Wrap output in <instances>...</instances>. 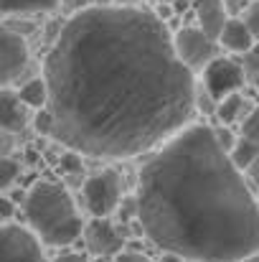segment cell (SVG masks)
I'll list each match as a JSON object with an SVG mask.
<instances>
[{"mask_svg": "<svg viewBox=\"0 0 259 262\" xmlns=\"http://www.w3.org/2000/svg\"><path fill=\"white\" fill-rule=\"evenodd\" d=\"M43 79L54 138L91 158L158 150L188 127L198 97L168 28L137 5L74 13L46 56Z\"/></svg>", "mask_w": 259, "mask_h": 262, "instance_id": "cell-1", "label": "cell"}, {"mask_svg": "<svg viewBox=\"0 0 259 262\" xmlns=\"http://www.w3.org/2000/svg\"><path fill=\"white\" fill-rule=\"evenodd\" d=\"M140 227L155 247L191 262L259 255V206L214 127L188 125L140 168Z\"/></svg>", "mask_w": 259, "mask_h": 262, "instance_id": "cell-2", "label": "cell"}, {"mask_svg": "<svg viewBox=\"0 0 259 262\" xmlns=\"http://www.w3.org/2000/svg\"><path fill=\"white\" fill-rule=\"evenodd\" d=\"M26 219L36 237L54 247H66L77 242L84 229L69 191L54 181H41L28 191Z\"/></svg>", "mask_w": 259, "mask_h": 262, "instance_id": "cell-3", "label": "cell"}, {"mask_svg": "<svg viewBox=\"0 0 259 262\" xmlns=\"http://www.w3.org/2000/svg\"><path fill=\"white\" fill-rule=\"evenodd\" d=\"M122 199V181L114 171H99L84 183V204L94 219H107L117 211Z\"/></svg>", "mask_w": 259, "mask_h": 262, "instance_id": "cell-4", "label": "cell"}, {"mask_svg": "<svg viewBox=\"0 0 259 262\" xmlns=\"http://www.w3.org/2000/svg\"><path fill=\"white\" fill-rule=\"evenodd\" d=\"M175 43V54L178 59L191 69V72H198L214 61V54H216V38H211L206 31L201 28H180L173 38Z\"/></svg>", "mask_w": 259, "mask_h": 262, "instance_id": "cell-5", "label": "cell"}, {"mask_svg": "<svg viewBox=\"0 0 259 262\" xmlns=\"http://www.w3.org/2000/svg\"><path fill=\"white\" fill-rule=\"evenodd\" d=\"M203 79H206V84H203L206 92H208L216 102H221V99L237 94L239 89L244 87L247 74H244V67L237 64L234 59H214V61L206 67Z\"/></svg>", "mask_w": 259, "mask_h": 262, "instance_id": "cell-6", "label": "cell"}, {"mask_svg": "<svg viewBox=\"0 0 259 262\" xmlns=\"http://www.w3.org/2000/svg\"><path fill=\"white\" fill-rule=\"evenodd\" d=\"M3 262H46L36 232L26 227L5 224L3 227Z\"/></svg>", "mask_w": 259, "mask_h": 262, "instance_id": "cell-7", "label": "cell"}, {"mask_svg": "<svg viewBox=\"0 0 259 262\" xmlns=\"http://www.w3.org/2000/svg\"><path fill=\"white\" fill-rule=\"evenodd\" d=\"M3 46H0V72H3V84H13L15 79H20V74L26 72L28 67V43H26V36L10 31V28H3Z\"/></svg>", "mask_w": 259, "mask_h": 262, "instance_id": "cell-8", "label": "cell"}, {"mask_svg": "<svg viewBox=\"0 0 259 262\" xmlns=\"http://www.w3.org/2000/svg\"><path fill=\"white\" fill-rule=\"evenodd\" d=\"M84 237H86V247L89 252H94L97 257H112L122 252V234L107 222V219H91L84 227Z\"/></svg>", "mask_w": 259, "mask_h": 262, "instance_id": "cell-9", "label": "cell"}, {"mask_svg": "<svg viewBox=\"0 0 259 262\" xmlns=\"http://www.w3.org/2000/svg\"><path fill=\"white\" fill-rule=\"evenodd\" d=\"M28 110L31 107L20 99L18 92H10L8 87L3 89V94H0V125H3L5 133H10V135L20 133L31 120Z\"/></svg>", "mask_w": 259, "mask_h": 262, "instance_id": "cell-10", "label": "cell"}, {"mask_svg": "<svg viewBox=\"0 0 259 262\" xmlns=\"http://www.w3.org/2000/svg\"><path fill=\"white\" fill-rule=\"evenodd\" d=\"M193 10H196V18H198V28L206 31L211 38L219 41L224 26H226V3L224 0H191Z\"/></svg>", "mask_w": 259, "mask_h": 262, "instance_id": "cell-11", "label": "cell"}, {"mask_svg": "<svg viewBox=\"0 0 259 262\" xmlns=\"http://www.w3.org/2000/svg\"><path fill=\"white\" fill-rule=\"evenodd\" d=\"M219 43L234 54H247L254 46V33L249 31V26L242 18H229L219 36Z\"/></svg>", "mask_w": 259, "mask_h": 262, "instance_id": "cell-12", "label": "cell"}, {"mask_svg": "<svg viewBox=\"0 0 259 262\" xmlns=\"http://www.w3.org/2000/svg\"><path fill=\"white\" fill-rule=\"evenodd\" d=\"M59 5V0H0L5 18L10 15H31V13H49Z\"/></svg>", "mask_w": 259, "mask_h": 262, "instance_id": "cell-13", "label": "cell"}, {"mask_svg": "<svg viewBox=\"0 0 259 262\" xmlns=\"http://www.w3.org/2000/svg\"><path fill=\"white\" fill-rule=\"evenodd\" d=\"M18 94H20V99L31 107V110H46L49 107V102H51V92H49V82L46 79H31V82H26L23 87L18 89Z\"/></svg>", "mask_w": 259, "mask_h": 262, "instance_id": "cell-14", "label": "cell"}, {"mask_svg": "<svg viewBox=\"0 0 259 262\" xmlns=\"http://www.w3.org/2000/svg\"><path fill=\"white\" fill-rule=\"evenodd\" d=\"M249 102L242 97V94H231V97H226V99H221L219 104H216V115H219V120L221 122H237V120H247V115L252 112L249 107H247Z\"/></svg>", "mask_w": 259, "mask_h": 262, "instance_id": "cell-15", "label": "cell"}, {"mask_svg": "<svg viewBox=\"0 0 259 262\" xmlns=\"http://www.w3.org/2000/svg\"><path fill=\"white\" fill-rule=\"evenodd\" d=\"M229 156H231V161H234V166L239 171H249L254 166V161L259 158V145L247 140V138H239V143L234 145V150Z\"/></svg>", "mask_w": 259, "mask_h": 262, "instance_id": "cell-16", "label": "cell"}, {"mask_svg": "<svg viewBox=\"0 0 259 262\" xmlns=\"http://www.w3.org/2000/svg\"><path fill=\"white\" fill-rule=\"evenodd\" d=\"M242 67H244V74H247V82L252 84H259V43H254L244 59H242Z\"/></svg>", "mask_w": 259, "mask_h": 262, "instance_id": "cell-17", "label": "cell"}, {"mask_svg": "<svg viewBox=\"0 0 259 262\" xmlns=\"http://www.w3.org/2000/svg\"><path fill=\"white\" fill-rule=\"evenodd\" d=\"M18 176H20V166L15 161H10V158L0 161V188H10Z\"/></svg>", "mask_w": 259, "mask_h": 262, "instance_id": "cell-18", "label": "cell"}, {"mask_svg": "<svg viewBox=\"0 0 259 262\" xmlns=\"http://www.w3.org/2000/svg\"><path fill=\"white\" fill-rule=\"evenodd\" d=\"M242 138H247V140H252V143L259 145V107H254L247 115V120L242 125Z\"/></svg>", "mask_w": 259, "mask_h": 262, "instance_id": "cell-19", "label": "cell"}, {"mask_svg": "<svg viewBox=\"0 0 259 262\" xmlns=\"http://www.w3.org/2000/svg\"><path fill=\"white\" fill-rule=\"evenodd\" d=\"M36 130L41 133V135H54V115H51V110L46 107V110H41L38 115H36Z\"/></svg>", "mask_w": 259, "mask_h": 262, "instance_id": "cell-20", "label": "cell"}, {"mask_svg": "<svg viewBox=\"0 0 259 262\" xmlns=\"http://www.w3.org/2000/svg\"><path fill=\"white\" fill-rule=\"evenodd\" d=\"M244 23L249 26V31L254 33V38H259V0L247 8V13H244Z\"/></svg>", "mask_w": 259, "mask_h": 262, "instance_id": "cell-21", "label": "cell"}, {"mask_svg": "<svg viewBox=\"0 0 259 262\" xmlns=\"http://www.w3.org/2000/svg\"><path fill=\"white\" fill-rule=\"evenodd\" d=\"M214 135H216L219 145H221V148H224L226 153H231V150H234V145L239 143V140H237V138H234V135H231L229 130H214Z\"/></svg>", "mask_w": 259, "mask_h": 262, "instance_id": "cell-22", "label": "cell"}, {"mask_svg": "<svg viewBox=\"0 0 259 262\" xmlns=\"http://www.w3.org/2000/svg\"><path fill=\"white\" fill-rule=\"evenodd\" d=\"M61 166L69 171V173H77V171H82V158H79V153H69V156H64L61 158Z\"/></svg>", "mask_w": 259, "mask_h": 262, "instance_id": "cell-23", "label": "cell"}, {"mask_svg": "<svg viewBox=\"0 0 259 262\" xmlns=\"http://www.w3.org/2000/svg\"><path fill=\"white\" fill-rule=\"evenodd\" d=\"M114 262H150L143 252H120L117 257H114Z\"/></svg>", "mask_w": 259, "mask_h": 262, "instance_id": "cell-24", "label": "cell"}, {"mask_svg": "<svg viewBox=\"0 0 259 262\" xmlns=\"http://www.w3.org/2000/svg\"><path fill=\"white\" fill-rule=\"evenodd\" d=\"M0 216H3L5 224H10V216H13V201H10L8 196L0 199Z\"/></svg>", "mask_w": 259, "mask_h": 262, "instance_id": "cell-25", "label": "cell"}, {"mask_svg": "<svg viewBox=\"0 0 259 262\" xmlns=\"http://www.w3.org/2000/svg\"><path fill=\"white\" fill-rule=\"evenodd\" d=\"M56 262H89L84 255H79V252H66V255H59Z\"/></svg>", "mask_w": 259, "mask_h": 262, "instance_id": "cell-26", "label": "cell"}, {"mask_svg": "<svg viewBox=\"0 0 259 262\" xmlns=\"http://www.w3.org/2000/svg\"><path fill=\"white\" fill-rule=\"evenodd\" d=\"M224 3H226V10H231V13H239L244 8V0H224Z\"/></svg>", "mask_w": 259, "mask_h": 262, "instance_id": "cell-27", "label": "cell"}, {"mask_svg": "<svg viewBox=\"0 0 259 262\" xmlns=\"http://www.w3.org/2000/svg\"><path fill=\"white\" fill-rule=\"evenodd\" d=\"M247 173H249V178H252V183H254V186L259 188V158L254 161V166H252V168H249Z\"/></svg>", "mask_w": 259, "mask_h": 262, "instance_id": "cell-28", "label": "cell"}, {"mask_svg": "<svg viewBox=\"0 0 259 262\" xmlns=\"http://www.w3.org/2000/svg\"><path fill=\"white\" fill-rule=\"evenodd\" d=\"M160 262H185V260L178 257V255H173V252H163V260Z\"/></svg>", "mask_w": 259, "mask_h": 262, "instance_id": "cell-29", "label": "cell"}, {"mask_svg": "<svg viewBox=\"0 0 259 262\" xmlns=\"http://www.w3.org/2000/svg\"><path fill=\"white\" fill-rule=\"evenodd\" d=\"M112 3H117V5H127V8H135V3H140V0H112Z\"/></svg>", "mask_w": 259, "mask_h": 262, "instance_id": "cell-30", "label": "cell"}, {"mask_svg": "<svg viewBox=\"0 0 259 262\" xmlns=\"http://www.w3.org/2000/svg\"><path fill=\"white\" fill-rule=\"evenodd\" d=\"M244 262H259V255H254V257H249V260H244Z\"/></svg>", "mask_w": 259, "mask_h": 262, "instance_id": "cell-31", "label": "cell"}, {"mask_svg": "<svg viewBox=\"0 0 259 262\" xmlns=\"http://www.w3.org/2000/svg\"><path fill=\"white\" fill-rule=\"evenodd\" d=\"M99 3H102V5H109V0H99Z\"/></svg>", "mask_w": 259, "mask_h": 262, "instance_id": "cell-32", "label": "cell"}, {"mask_svg": "<svg viewBox=\"0 0 259 262\" xmlns=\"http://www.w3.org/2000/svg\"><path fill=\"white\" fill-rule=\"evenodd\" d=\"M160 3H175V0H160Z\"/></svg>", "mask_w": 259, "mask_h": 262, "instance_id": "cell-33", "label": "cell"}]
</instances>
